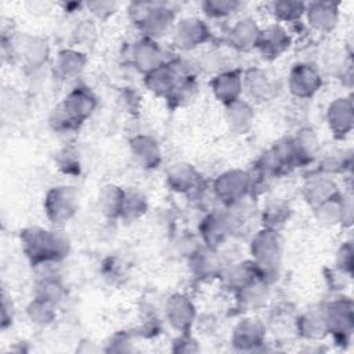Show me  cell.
Masks as SVG:
<instances>
[{
  "mask_svg": "<svg viewBox=\"0 0 354 354\" xmlns=\"http://www.w3.org/2000/svg\"><path fill=\"white\" fill-rule=\"evenodd\" d=\"M24 243L26 253L36 261L57 259L65 252L66 242L53 231L32 228L25 231Z\"/></svg>",
  "mask_w": 354,
  "mask_h": 354,
  "instance_id": "cell-1",
  "label": "cell"
},
{
  "mask_svg": "<svg viewBox=\"0 0 354 354\" xmlns=\"http://www.w3.org/2000/svg\"><path fill=\"white\" fill-rule=\"evenodd\" d=\"M46 209H47L48 217L54 223L66 221L75 213V209H76L73 192L68 189V187L54 188L47 195Z\"/></svg>",
  "mask_w": 354,
  "mask_h": 354,
  "instance_id": "cell-2",
  "label": "cell"
},
{
  "mask_svg": "<svg viewBox=\"0 0 354 354\" xmlns=\"http://www.w3.org/2000/svg\"><path fill=\"white\" fill-rule=\"evenodd\" d=\"M328 332L335 333L339 337H346L353 329V313L351 303L336 301L330 304L325 314Z\"/></svg>",
  "mask_w": 354,
  "mask_h": 354,
  "instance_id": "cell-3",
  "label": "cell"
},
{
  "mask_svg": "<svg viewBox=\"0 0 354 354\" xmlns=\"http://www.w3.org/2000/svg\"><path fill=\"white\" fill-rule=\"evenodd\" d=\"M264 328L257 319H245L234 330L232 343L238 350H254L263 344Z\"/></svg>",
  "mask_w": 354,
  "mask_h": 354,
  "instance_id": "cell-4",
  "label": "cell"
},
{
  "mask_svg": "<svg viewBox=\"0 0 354 354\" xmlns=\"http://www.w3.org/2000/svg\"><path fill=\"white\" fill-rule=\"evenodd\" d=\"M319 76L310 65H297L290 75V90L297 97H308L318 90Z\"/></svg>",
  "mask_w": 354,
  "mask_h": 354,
  "instance_id": "cell-5",
  "label": "cell"
},
{
  "mask_svg": "<svg viewBox=\"0 0 354 354\" xmlns=\"http://www.w3.org/2000/svg\"><path fill=\"white\" fill-rule=\"evenodd\" d=\"M330 129L337 136H346L353 127V108L348 98H337L328 111Z\"/></svg>",
  "mask_w": 354,
  "mask_h": 354,
  "instance_id": "cell-6",
  "label": "cell"
},
{
  "mask_svg": "<svg viewBox=\"0 0 354 354\" xmlns=\"http://www.w3.org/2000/svg\"><path fill=\"white\" fill-rule=\"evenodd\" d=\"M248 188V176L241 171H230L221 176L216 184V191L223 201H238Z\"/></svg>",
  "mask_w": 354,
  "mask_h": 354,
  "instance_id": "cell-7",
  "label": "cell"
},
{
  "mask_svg": "<svg viewBox=\"0 0 354 354\" xmlns=\"http://www.w3.org/2000/svg\"><path fill=\"white\" fill-rule=\"evenodd\" d=\"M95 102H94V97L86 91V90H76L73 91L64 104V112L73 120H83L86 116L90 115V112L93 111Z\"/></svg>",
  "mask_w": 354,
  "mask_h": 354,
  "instance_id": "cell-8",
  "label": "cell"
},
{
  "mask_svg": "<svg viewBox=\"0 0 354 354\" xmlns=\"http://www.w3.org/2000/svg\"><path fill=\"white\" fill-rule=\"evenodd\" d=\"M167 318L176 329L187 330L194 318V307L185 297L174 296L167 306Z\"/></svg>",
  "mask_w": 354,
  "mask_h": 354,
  "instance_id": "cell-9",
  "label": "cell"
},
{
  "mask_svg": "<svg viewBox=\"0 0 354 354\" xmlns=\"http://www.w3.org/2000/svg\"><path fill=\"white\" fill-rule=\"evenodd\" d=\"M241 77L234 72L223 73L217 76L213 82V90L216 95L220 98V101H224L227 104H232L236 101L241 93Z\"/></svg>",
  "mask_w": 354,
  "mask_h": 354,
  "instance_id": "cell-10",
  "label": "cell"
},
{
  "mask_svg": "<svg viewBox=\"0 0 354 354\" xmlns=\"http://www.w3.org/2000/svg\"><path fill=\"white\" fill-rule=\"evenodd\" d=\"M278 243V236L274 234V231H263V234L253 241V253L259 260L268 263L277 259L279 253Z\"/></svg>",
  "mask_w": 354,
  "mask_h": 354,
  "instance_id": "cell-11",
  "label": "cell"
},
{
  "mask_svg": "<svg viewBox=\"0 0 354 354\" xmlns=\"http://www.w3.org/2000/svg\"><path fill=\"white\" fill-rule=\"evenodd\" d=\"M297 330L308 339H318L322 337L328 332V325L325 315L308 314L297 322Z\"/></svg>",
  "mask_w": 354,
  "mask_h": 354,
  "instance_id": "cell-12",
  "label": "cell"
},
{
  "mask_svg": "<svg viewBox=\"0 0 354 354\" xmlns=\"http://www.w3.org/2000/svg\"><path fill=\"white\" fill-rule=\"evenodd\" d=\"M288 46V39L279 29H271L260 39V47L263 50V54L278 57L281 51L285 50Z\"/></svg>",
  "mask_w": 354,
  "mask_h": 354,
  "instance_id": "cell-13",
  "label": "cell"
},
{
  "mask_svg": "<svg viewBox=\"0 0 354 354\" xmlns=\"http://www.w3.org/2000/svg\"><path fill=\"white\" fill-rule=\"evenodd\" d=\"M252 109L246 104H241L238 101L230 104V123L234 129L245 130L248 124H250L252 120Z\"/></svg>",
  "mask_w": 354,
  "mask_h": 354,
  "instance_id": "cell-14",
  "label": "cell"
},
{
  "mask_svg": "<svg viewBox=\"0 0 354 354\" xmlns=\"http://www.w3.org/2000/svg\"><path fill=\"white\" fill-rule=\"evenodd\" d=\"M133 148H134L136 156H138L140 160H141L144 165H151L149 158H148L147 153H149L156 162H158V159H159V151H158L156 142H153V141L149 140V138H145V137L136 138L134 142H133Z\"/></svg>",
  "mask_w": 354,
  "mask_h": 354,
  "instance_id": "cell-15",
  "label": "cell"
},
{
  "mask_svg": "<svg viewBox=\"0 0 354 354\" xmlns=\"http://www.w3.org/2000/svg\"><path fill=\"white\" fill-rule=\"evenodd\" d=\"M248 86L253 95L266 98L267 94L271 91L272 86L271 82L267 79V76L260 71H252L248 75Z\"/></svg>",
  "mask_w": 354,
  "mask_h": 354,
  "instance_id": "cell-16",
  "label": "cell"
},
{
  "mask_svg": "<svg viewBox=\"0 0 354 354\" xmlns=\"http://www.w3.org/2000/svg\"><path fill=\"white\" fill-rule=\"evenodd\" d=\"M76 53H61L58 59V69L62 72L64 76H68L71 73H76L83 68V62L77 57Z\"/></svg>",
  "mask_w": 354,
  "mask_h": 354,
  "instance_id": "cell-17",
  "label": "cell"
},
{
  "mask_svg": "<svg viewBox=\"0 0 354 354\" xmlns=\"http://www.w3.org/2000/svg\"><path fill=\"white\" fill-rule=\"evenodd\" d=\"M170 180L174 181L173 185L176 187V189H187L194 183V171L188 166L178 167L170 174Z\"/></svg>",
  "mask_w": 354,
  "mask_h": 354,
  "instance_id": "cell-18",
  "label": "cell"
}]
</instances>
